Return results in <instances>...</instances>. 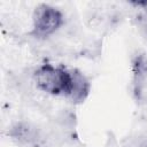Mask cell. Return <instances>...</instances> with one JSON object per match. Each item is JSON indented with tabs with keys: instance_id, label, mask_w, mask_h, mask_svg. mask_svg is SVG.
<instances>
[{
	"instance_id": "4",
	"label": "cell",
	"mask_w": 147,
	"mask_h": 147,
	"mask_svg": "<svg viewBox=\"0 0 147 147\" xmlns=\"http://www.w3.org/2000/svg\"><path fill=\"white\" fill-rule=\"evenodd\" d=\"M72 76H74V85L70 98L74 101L80 102L87 96L90 91V84L88 80L85 78V76L77 70H72Z\"/></svg>"
},
{
	"instance_id": "3",
	"label": "cell",
	"mask_w": 147,
	"mask_h": 147,
	"mask_svg": "<svg viewBox=\"0 0 147 147\" xmlns=\"http://www.w3.org/2000/svg\"><path fill=\"white\" fill-rule=\"evenodd\" d=\"M10 137L21 145H32L38 139V132L29 123H17L11 127Z\"/></svg>"
},
{
	"instance_id": "1",
	"label": "cell",
	"mask_w": 147,
	"mask_h": 147,
	"mask_svg": "<svg viewBox=\"0 0 147 147\" xmlns=\"http://www.w3.org/2000/svg\"><path fill=\"white\" fill-rule=\"evenodd\" d=\"M34 80L37 87L45 93L69 98L71 95L74 85L72 70H68L62 65L41 64L34 72Z\"/></svg>"
},
{
	"instance_id": "2",
	"label": "cell",
	"mask_w": 147,
	"mask_h": 147,
	"mask_svg": "<svg viewBox=\"0 0 147 147\" xmlns=\"http://www.w3.org/2000/svg\"><path fill=\"white\" fill-rule=\"evenodd\" d=\"M62 24V13L51 5L41 3L36 8L33 13L31 33L36 38H47L54 34Z\"/></svg>"
},
{
	"instance_id": "5",
	"label": "cell",
	"mask_w": 147,
	"mask_h": 147,
	"mask_svg": "<svg viewBox=\"0 0 147 147\" xmlns=\"http://www.w3.org/2000/svg\"><path fill=\"white\" fill-rule=\"evenodd\" d=\"M137 25L140 32L147 38V8H142V10L137 16Z\"/></svg>"
}]
</instances>
